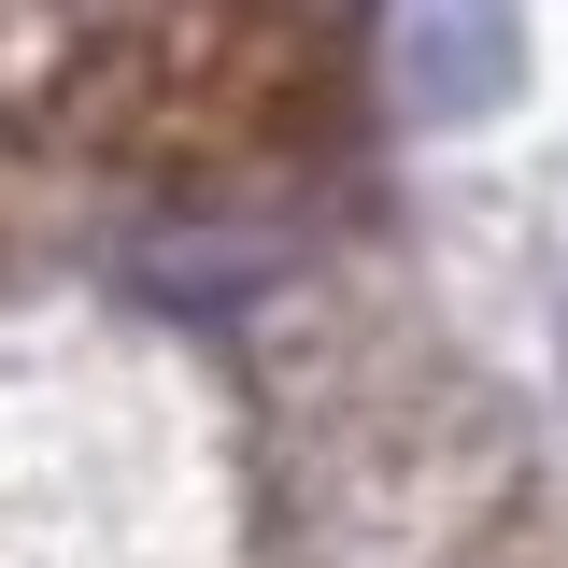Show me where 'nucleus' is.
I'll use <instances>...</instances> for the list:
<instances>
[{
  "label": "nucleus",
  "instance_id": "1",
  "mask_svg": "<svg viewBox=\"0 0 568 568\" xmlns=\"http://www.w3.org/2000/svg\"><path fill=\"white\" fill-rule=\"evenodd\" d=\"M526 85V29L511 0H398V100L426 129H469Z\"/></svg>",
  "mask_w": 568,
  "mask_h": 568
}]
</instances>
